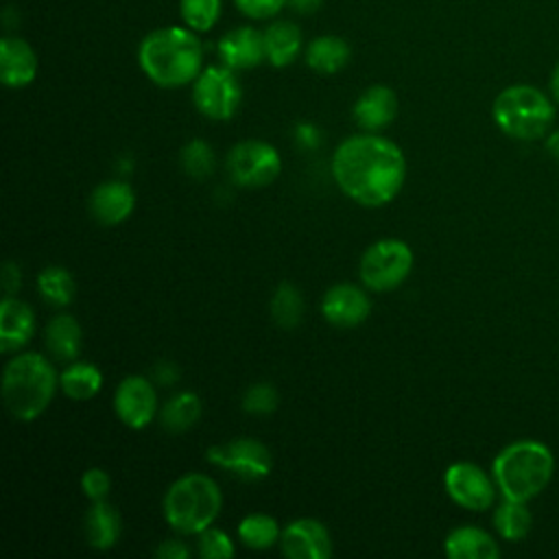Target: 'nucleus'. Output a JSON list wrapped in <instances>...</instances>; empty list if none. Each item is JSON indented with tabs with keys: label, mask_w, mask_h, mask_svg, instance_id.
<instances>
[{
	"label": "nucleus",
	"mask_w": 559,
	"mask_h": 559,
	"mask_svg": "<svg viewBox=\"0 0 559 559\" xmlns=\"http://www.w3.org/2000/svg\"><path fill=\"white\" fill-rule=\"evenodd\" d=\"M332 177L341 192L358 205L380 207L391 203L402 190L406 157L395 142L362 131L336 146Z\"/></svg>",
	"instance_id": "obj_1"
},
{
	"label": "nucleus",
	"mask_w": 559,
	"mask_h": 559,
	"mask_svg": "<svg viewBox=\"0 0 559 559\" xmlns=\"http://www.w3.org/2000/svg\"><path fill=\"white\" fill-rule=\"evenodd\" d=\"M138 63L155 85L181 87L201 74L203 46L188 26H162L140 41Z\"/></svg>",
	"instance_id": "obj_2"
},
{
	"label": "nucleus",
	"mask_w": 559,
	"mask_h": 559,
	"mask_svg": "<svg viewBox=\"0 0 559 559\" xmlns=\"http://www.w3.org/2000/svg\"><path fill=\"white\" fill-rule=\"evenodd\" d=\"M59 376L52 362L37 352H15L2 371V400L17 421L37 419L52 402Z\"/></svg>",
	"instance_id": "obj_3"
},
{
	"label": "nucleus",
	"mask_w": 559,
	"mask_h": 559,
	"mask_svg": "<svg viewBox=\"0 0 559 559\" xmlns=\"http://www.w3.org/2000/svg\"><path fill=\"white\" fill-rule=\"evenodd\" d=\"M223 507L218 483L201 472L179 476L164 493V520L179 535H199L214 524Z\"/></svg>",
	"instance_id": "obj_4"
},
{
	"label": "nucleus",
	"mask_w": 559,
	"mask_h": 559,
	"mask_svg": "<svg viewBox=\"0 0 559 559\" xmlns=\"http://www.w3.org/2000/svg\"><path fill=\"white\" fill-rule=\"evenodd\" d=\"M555 461L550 450L539 441H515L498 452L491 465V476L502 498L531 500L552 478Z\"/></svg>",
	"instance_id": "obj_5"
},
{
	"label": "nucleus",
	"mask_w": 559,
	"mask_h": 559,
	"mask_svg": "<svg viewBox=\"0 0 559 559\" xmlns=\"http://www.w3.org/2000/svg\"><path fill=\"white\" fill-rule=\"evenodd\" d=\"M493 122L502 133L515 140H537L552 122V105L544 92L533 85H509L491 105Z\"/></svg>",
	"instance_id": "obj_6"
},
{
	"label": "nucleus",
	"mask_w": 559,
	"mask_h": 559,
	"mask_svg": "<svg viewBox=\"0 0 559 559\" xmlns=\"http://www.w3.org/2000/svg\"><path fill=\"white\" fill-rule=\"evenodd\" d=\"M413 271V251L400 238H380L371 242L358 264V275L365 288L384 293L402 286Z\"/></svg>",
	"instance_id": "obj_7"
},
{
	"label": "nucleus",
	"mask_w": 559,
	"mask_h": 559,
	"mask_svg": "<svg viewBox=\"0 0 559 559\" xmlns=\"http://www.w3.org/2000/svg\"><path fill=\"white\" fill-rule=\"evenodd\" d=\"M242 100L236 70L227 66L203 68L192 85V103L210 120H229Z\"/></svg>",
	"instance_id": "obj_8"
},
{
	"label": "nucleus",
	"mask_w": 559,
	"mask_h": 559,
	"mask_svg": "<svg viewBox=\"0 0 559 559\" xmlns=\"http://www.w3.org/2000/svg\"><path fill=\"white\" fill-rule=\"evenodd\" d=\"M225 166L236 186L260 188L277 179L282 159L273 144L264 140H242L229 148Z\"/></svg>",
	"instance_id": "obj_9"
},
{
	"label": "nucleus",
	"mask_w": 559,
	"mask_h": 559,
	"mask_svg": "<svg viewBox=\"0 0 559 559\" xmlns=\"http://www.w3.org/2000/svg\"><path fill=\"white\" fill-rule=\"evenodd\" d=\"M205 459L240 480L266 478L273 467L271 450L262 441L251 437H238L227 443L212 445L207 448Z\"/></svg>",
	"instance_id": "obj_10"
},
{
	"label": "nucleus",
	"mask_w": 559,
	"mask_h": 559,
	"mask_svg": "<svg viewBox=\"0 0 559 559\" xmlns=\"http://www.w3.org/2000/svg\"><path fill=\"white\" fill-rule=\"evenodd\" d=\"M445 493L463 509L485 511L496 500V480L485 474L483 467L469 461L448 465L443 474Z\"/></svg>",
	"instance_id": "obj_11"
},
{
	"label": "nucleus",
	"mask_w": 559,
	"mask_h": 559,
	"mask_svg": "<svg viewBox=\"0 0 559 559\" xmlns=\"http://www.w3.org/2000/svg\"><path fill=\"white\" fill-rule=\"evenodd\" d=\"M114 413L131 430L146 428L157 415V389L144 376H127L114 391Z\"/></svg>",
	"instance_id": "obj_12"
},
{
	"label": "nucleus",
	"mask_w": 559,
	"mask_h": 559,
	"mask_svg": "<svg viewBox=\"0 0 559 559\" xmlns=\"http://www.w3.org/2000/svg\"><path fill=\"white\" fill-rule=\"evenodd\" d=\"M280 548L288 559H328L332 535L321 520L297 518L282 528Z\"/></svg>",
	"instance_id": "obj_13"
},
{
	"label": "nucleus",
	"mask_w": 559,
	"mask_h": 559,
	"mask_svg": "<svg viewBox=\"0 0 559 559\" xmlns=\"http://www.w3.org/2000/svg\"><path fill=\"white\" fill-rule=\"evenodd\" d=\"M371 312L367 293L356 284H334L321 297V314L330 325L356 328Z\"/></svg>",
	"instance_id": "obj_14"
},
{
	"label": "nucleus",
	"mask_w": 559,
	"mask_h": 559,
	"mask_svg": "<svg viewBox=\"0 0 559 559\" xmlns=\"http://www.w3.org/2000/svg\"><path fill=\"white\" fill-rule=\"evenodd\" d=\"M133 207H135V192L122 179L103 181L90 194V212L105 227L124 223L131 216Z\"/></svg>",
	"instance_id": "obj_15"
},
{
	"label": "nucleus",
	"mask_w": 559,
	"mask_h": 559,
	"mask_svg": "<svg viewBox=\"0 0 559 559\" xmlns=\"http://www.w3.org/2000/svg\"><path fill=\"white\" fill-rule=\"evenodd\" d=\"M218 57L231 70H251L264 55V37L253 26H236L218 39Z\"/></svg>",
	"instance_id": "obj_16"
},
{
	"label": "nucleus",
	"mask_w": 559,
	"mask_h": 559,
	"mask_svg": "<svg viewBox=\"0 0 559 559\" xmlns=\"http://www.w3.org/2000/svg\"><path fill=\"white\" fill-rule=\"evenodd\" d=\"M352 116L356 124L367 133H378L386 129L397 116V96L386 85L367 87L354 103Z\"/></svg>",
	"instance_id": "obj_17"
},
{
	"label": "nucleus",
	"mask_w": 559,
	"mask_h": 559,
	"mask_svg": "<svg viewBox=\"0 0 559 559\" xmlns=\"http://www.w3.org/2000/svg\"><path fill=\"white\" fill-rule=\"evenodd\" d=\"M35 332V314L33 308L13 297L7 295L0 304V352L13 354L20 352Z\"/></svg>",
	"instance_id": "obj_18"
},
{
	"label": "nucleus",
	"mask_w": 559,
	"mask_h": 559,
	"mask_svg": "<svg viewBox=\"0 0 559 559\" xmlns=\"http://www.w3.org/2000/svg\"><path fill=\"white\" fill-rule=\"evenodd\" d=\"M37 74V55L28 41L20 37H2L0 41V79L7 87H24Z\"/></svg>",
	"instance_id": "obj_19"
},
{
	"label": "nucleus",
	"mask_w": 559,
	"mask_h": 559,
	"mask_svg": "<svg viewBox=\"0 0 559 559\" xmlns=\"http://www.w3.org/2000/svg\"><path fill=\"white\" fill-rule=\"evenodd\" d=\"M443 550L450 559H496L500 548L496 539L478 526H456L445 535Z\"/></svg>",
	"instance_id": "obj_20"
},
{
	"label": "nucleus",
	"mask_w": 559,
	"mask_h": 559,
	"mask_svg": "<svg viewBox=\"0 0 559 559\" xmlns=\"http://www.w3.org/2000/svg\"><path fill=\"white\" fill-rule=\"evenodd\" d=\"M122 533V520L116 507L105 500L92 502L85 511V539L96 550H109L118 544Z\"/></svg>",
	"instance_id": "obj_21"
},
{
	"label": "nucleus",
	"mask_w": 559,
	"mask_h": 559,
	"mask_svg": "<svg viewBox=\"0 0 559 559\" xmlns=\"http://www.w3.org/2000/svg\"><path fill=\"white\" fill-rule=\"evenodd\" d=\"M44 341H46V349L50 352L52 358H57L61 362H72L81 354V341H83L81 325L68 312L55 314L46 325Z\"/></svg>",
	"instance_id": "obj_22"
},
{
	"label": "nucleus",
	"mask_w": 559,
	"mask_h": 559,
	"mask_svg": "<svg viewBox=\"0 0 559 559\" xmlns=\"http://www.w3.org/2000/svg\"><path fill=\"white\" fill-rule=\"evenodd\" d=\"M264 55L275 68L290 66L301 50V33L293 22L280 20L264 28Z\"/></svg>",
	"instance_id": "obj_23"
},
{
	"label": "nucleus",
	"mask_w": 559,
	"mask_h": 559,
	"mask_svg": "<svg viewBox=\"0 0 559 559\" xmlns=\"http://www.w3.org/2000/svg\"><path fill=\"white\" fill-rule=\"evenodd\" d=\"M103 386V371L94 362L72 360L59 373V389L74 402L92 400Z\"/></svg>",
	"instance_id": "obj_24"
},
{
	"label": "nucleus",
	"mask_w": 559,
	"mask_h": 559,
	"mask_svg": "<svg viewBox=\"0 0 559 559\" xmlns=\"http://www.w3.org/2000/svg\"><path fill=\"white\" fill-rule=\"evenodd\" d=\"M349 44L338 35H321L306 48V63L319 74H334L349 61Z\"/></svg>",
	"instance_id": "obj_25"
},
{
	"label": "nucleus",
	"mask_w": 559,
	"mask_h": 559,
	"mask_svg": "<svg viewBox=\"0 0 559 559\" xmlns=\"http://www.w3.org/2000/svg\"><path fill=\"white\" fill-rule=\"evenodd\" d=\"M201 397L192 391L175 393L159 411V421L168 432H186L201 417Z\"/></svg>",
	"instance_id": "obj_26"
},
{
	"label": "nucleus",
	"mask_w": 559,
	"mask_h": 559,
	"mask_svg": "<svg viewBox=\"0 0 559 559\" xmlns=\"http://www.w3.org/2000/svg\"><path fill=\"white\" fill-rule=\"evenodd\" d=\"M238 537L251 550H269L280 544L282 528L269 513H249L238 522Z\"/></svg>",
	"instance_id": "obj_27"
},
{
	"label": "nucleus",
	"mask_w": 559,
	"mask_h": 559,
	"mask_svg": "<svg viewBox=\"0 0 559 559\" xmlns=\"http://www.w3.org/2000/svg\"><path fill=\"white\" fill-rule=\"evenodd\" d=\"M531 524H533L531 511L522 500L504 498L493 511V526L509 542H518L526 537L531 531Z\"/></svg>",
	"instance_id": "obj_28"
},
{
	"label": "nucleus",
	"mask_w": 559,
	"mask_h": 559,
	"mask_svg": "<svg viewBox=\"0 0 559 559\" xmlns=\"http://www.w3.org/2000/svg\"><path fill=\"white\" fill-rule=\"evenodd\" d=\"M37 290L48 306L63 308L74 299V277L68 269L50 264L39 271Z\"/></svg>",
	"instance_id": "obj_29"
},
{
	"label": "nucleus",
	"mask_w": 559,
	"mask_h": 559,
	"mask_svg": "<svg viewBox=\"0 0 559 559\" xmlns=\"http://www.w3.org/2000/svg\"><path fill=\"white\" fill-rule=\"evenodd\" d=\"M271 317L275 325L284 330H293L304 319V297L297 286L290 282H282L271 297Z\"/></svg>",
	"instance_id": "obj_30"
},
{
	"label": "nucleus",
	"mask_w": 559,
	"mask_h": 559,
	"mask_svg": "<svg viewBox=\"0 0 559 559\" xmlns=\"http://www.w3.org/2000/svg\"><path fill=\"white\" fill-rule=\"evenodd\" d=\"M223 0H179V13L188 28L194 33L210 31L221 17Z\"/></svg>",
	"instance_id": "obj_31"
},
{
	"label": "nucleus",
	"mask_w": 559,
	"mask_h": 559,
	"mask_svg": "<svg viewBox=\"0 0 559 559\" xmlns=\"http://www.w3.org/2000/svg\"><path fill=\"white\" fill-rule=\"evenodd\" d=\"M179 162H181V168L188 177L201 181L207 175H212V170H214V151L205 140L194 138V140L183 144Z\"/></svg>",
	"instance_id": "obj_32"
},
{
	"label": "nucleus",
	"mask_w": 559,
	"mask_h": 559,
	"mask_svg": "<svg viewBox=\"0 0 559 559\" xmlns=\"http://www.w3.org/2000/svg\"><path fill=\"white\" fill-rule=\"evenodd\" d=\"M197 552L203 559H231L236 555V546L225 531L207 526L197 535Z\"/></svg>",
	"instance_id": "obj_33"
},
{
	"label": "nucleus",
	"mask_w": 559,
	"mask_h": 559,
	"mask_svg": "<svg viewBox=\"0 0 559 559\" xmlns=\"http://www.w3.org/2000/svg\"><path fill=\"white\" fill-rule=\"evenodd\" d=\"M280 393L271 382H255L242 395V411L251 415H269L277 408Z\"/></svg>",
	"instance_id": "obj_34"
},
{
	"label": "nucleus",
	"mask_w": 559,
	"mask_h": 559,
	"mask_svg": "<svg viewBox=\"0 0 559 559\" xmlns=\"http://www.w3.org/2000/svg\"><path fill=\"white\" fill-rule=\"evenodd\" d=\"M111 489V478L103 467H90L81 474V491L92 502L105 500Z\"/></svg>",
	"instance_id": "obj_35"
},
{
	"label": "nucleus",
	"mask_w": 559,
	"mask_h": 559,
	"mask_svg": "<svg viewBox=\"0 0 559 559\" xmlns=\"http://www.w3.org/2000/svg\"><path fill=\"white\" fill-rule=\"evenodd\" d=\"M234 4L251 20H269L280 13L286 0H234Z\"/></svg>",
	"instance_id": "obj_36"
},
{
	"label": "nucleus",
	"mask_w": 559,
	"mask_h": 559,
	"mask_svg": "<svg viewBox=\"0 0 559 559\" xmlns=\"http://www.w3.org/2000/svg\"><path fill=\"white\" fill-rule=\"evenodd\" d=\"M155 555L162 557V559H188L190 557V548L186 542L181 539H164L157 548H155Z\"/></svg>",
	"instance_id": "obj_37"
},
{
	"label": "nucleus",
	"mask_w": 559,
	"mask_h": 559,
	"mask_svg": "<svg viewBox=\"0 0 559 559\" xmlns=\"http://www.w3.org/2000/svg\"><path fill=\"white\" fill-rule=\"evenodd\" d=\"M2 286H4V293L7 295H13L15 290H20L22 286V273H20V266L11 260L4 262L2 266Z\"/></svg>",
	"instance_id": "obj_38"
},
{
	"label": "nucleus",
	"mask_w": 559,
	"mask_h": 559,
	"mask_svg": "<svg viewBox=\"0 0 559 559\" xmlns=\"http://www.w3.org/2000/svg\"><path fill=\"white\" fill-rule=\"evenodd\" d=\"M323 0H286V7H290L299 15H310L321 9Z\"/></svg>",
	"instance_id": "obj_39"
},
{
	"label": "nucleus",
	"mask_w": 559,
	"mask_h": 559,
	"mask_svg": "<svg viewBox=\"0 0 559 559\" xmlns=\"http://www.w3.org/2000/svg\"><path fill=\"white\" fill-rule=\"evenodd\" d=\"M297 138H301L299 142H304L308 146H314L317 144V129L312 124H299L297 127Z\"/></svg>",
	"instance_id": "obj_40"
},
{
	"label": "nucleus",
	"mask_w": 559,
	"mask_h": 559,
	"mask_svg": "<svg viewBox=\"0 0 559 559\" xmlns=\"http://www.w3.org/2000/svg\"><path fill=\"white\" fill-rule=\"evenodd\" d=\"M546 151H548L555 159H559V131H555V133H550V135L546 138Z\"/></svg>",
	"instance_id": "obj_41"
},
{
	"label": "nucleus",
	"mask_w": 559,
	"mask_h": 559,
	"mask_svg": "<svg viewBox=\"0 0 559 559\" xmlns=\"http://www.w3.org/2000/svg\"><path fill=\"white\" fill-rule=\"evenodd\" d=\"M550 92H552V96L559 100V63L555 66L552 76H550Z\"/></svg>",
	"instance_id": "obj_42"
}]
</instances>
